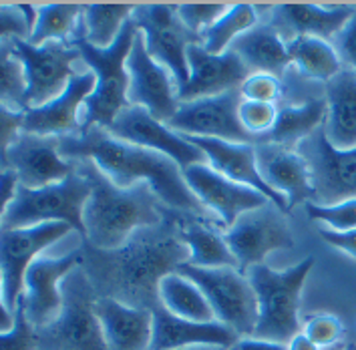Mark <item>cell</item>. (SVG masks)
Wrapping results in <instances>:
<instances>
[{
  "instance_id": "obj_16",
  "label": "cell",
  "mask_w": 356,
  "mask_h": 350,
  "mask_svg": "<svg viewBox=\"0 0 356 350\" xmlns=\"http://www.w3.org/2000/svg\"><path fill=\"white\" fill-rule=\"evenodd\" d=\"M2 169H10L19 175V182L26 189H42L60 184L73 175L75 161L60 155L58 137L22 133L17 143L2 151Z\"/></svg>"
},
{
  "instance_id": "obj_52",
  "label": "cell",
  "mask_w": 356,
  "mask_h": 350,
  "mask_svg": "<svg viewBox=\"0 0 356 350\" xmlns=\"http://www.w3.org/2000/svg\"><path fill=\"white\" fill-rule=\"evenodd\" d=\"M346 349H348V350H356V344H348Z\"/></svg>"
},
{
  "instance_id": "obj_14",
  "label": "cell",
  "mask_w": 356,
  "mask_h": 350,
  "mask_svg": "<svg viewBox=\"0 0 356 350\" xmlns=\"http://www.w3.org/2000/svg\"><path fill=\"white\" fill-rule=\"evenodd\" d=\"M224 240L238 260L242 274L252 266L264 264L268 254L294 246L288 223L272 202L244 214L225 230Z\"/></svg>"
},
{
  "instance_id": "obj_11",
  "label": "cell",
  "mask_w": 356,
  "mask_h": 350,
  "mask_svg": "<svg viewBox=\"0 0 356 350\" xmlns=\"http://www.w3.org/2000/svg\"><path fill=\"white\" fill-rule=\"evenodd\" d=\"M24 63L29 79V109L44 107L63 95L75 77V61L83 58L79 47L69 40H51L35 47L26 40H6Z\"/></svg>"
},
{
  "instance_id": "obj_24",
  "label": "cell",
  "mask_w": 356,
  "mask_h": 350,
  "mask_svg": "<svg viewBox=\"0 0 356 350\" xmlns=\"http://www.w3.org/2000/svg\"><path fill=\"white\" fill-rule=\"evenodd\" d=\"M97 87V74L93 71L76 73L69 87L55 101L44 107L29 109L24 115V131L35 135L63 137L81 131L79 109L91 97Z\"/></svg>"
},
{
  "instance_id": "obj_1",
  "label": "cell",
  "mask_w": 356,
  "mask_h": 350,
  "mask_svg": "<svg viewBox=\"0 0 356 350\" xmlns=\"http://www.w3.org/2000/svg\"><path fill=\"white\" fill-rule=\"evenodd\" d=\"M83 270L97 296L113 298L133 308L159 306L161 280L189 260L181 228L163 218L157 225L141 228L121 248L105 252L85 241Z\"/></svg>"
},
{
  "instance_id": "obj_35",
  "label": "cell",
  "mask_w": 356,
  "mask_h": 350,
  "mask_svg": "<svg viewBox=\"0 0 356 350\" xmlns=\"http://www.w3.org/2000/svg\"><path fill=\"white\" fill-rule=\"evenodd\" d=\"M85 6L81 4H42L38 6V19L35 33L31 37V45L40 47L51 40H69V37H75L79 29V17L83 15Z\"/></svg>"
},
{
  "instance_id": "obj_13",
  "label": "cell",
  "mask_w": 356,
  "mask_h": 350,
  "mask_svg": "<svg viewBox=\"0 0 356 350\" xmlns=\"http://www.w3.org/2000/svg\"><path fill=\"white\" fill-rule=\"evenodd\" d=\"M240 103H242L240 89L218 97L181 103L173 119L168 123V127L189 137H206V139H220L229 143L254 145L258 143V139L250 135L240 123V115H238Z\"/></svg>"
},
{
  "instance_id": "obj_45",
  "label": "cell",
  "mask_w": 356,
  "mask_h": 350,
  "mask_svg": "<svg viewBox=\"0 0 356 350\" xmlns=\"http://www.w3.org/2000/svg\"><path fill=\"white\" fill-rule=\"evenodd\" d=\"M24 115L26 113H15V111L0 109V148L2 151L17 143L20 135L24 133Z\"/></svg>"
},
{
  "instance_id": "obj_18",
  "label": "cell",
  "mask_w": 356,
  "mask_h": 350,
  "mask_svg": "<svg viewBox=\"0 0 356 350\" xmlns=\"http://www.w3.org/2000/svg\"><path fill=\"white\" fill-rule=\"evenodd\" d=\"M107 131L121 141L168 155L169 159H173L181 167V171L197 164H206V155L202 153V149L188 141L186 135L169 129L165 123L157 121L149 111L137 105L123 111Z\"/></svg>"
},
{
  "instance_id": "obj_34",
  "label": "cell",
  "mask_w": 356,
  "mask_h": 350,
  "mask_svg": "<svg viewBox=\"0 0 356 350\" xmlns=\"http://www.w3.org/2000/svg\"><path fill=\"white\" fill-rule=\"evenodd\" d=\"M258 24L256 6L252 4H232L229 10L220 20H216L202 35V45L209 55H224L229 51L236 38L245 35Z\"/></svg>"
},
{
  "instance_id": "obj_27",
  "label": "cell",
  "mask_w": 356,
  "mask_h": 350,
  "mask_svg": "<svg viewBox=\"0 0 356 350\" xmlns=\"http://www.w3.org/2000/svg\"><path fill=\"white\" fill-rule=\"evenodd\" d=\"M328 117L324 131L332 148L348 151L356 148V74L342 69L326 83Z\"/></svg>"
},
{
  "instance_id": "obj_31",
  "label": "cell",
  "mask_w": 356,
  "mask_h": 350,
  "mask_svg": "<svg viewBox=\"0 0 356 350\" xmlns=\"http://www.w3.org/2000/svg\"><path fill=\"white\" fill-rule=\"evenodd\" d=\"M288 55L298 73L314 81H332L342 73V61L332 42L316 37H296L288 42Z\"/></svg>"
},
{
  "instance_id": "obj_40",
  "label": "cell",
  "mask_w": 356,
  "mask_h": 350,
  "mask_svg": "<svg viewBox=\"0 0 356 350\" xmlns=\"http://www.w3.org/2000/svg\"><path fill=\"white\" fill-rule=\"evenodd\" d=\"M310 220L326 223L334 232H353L356 230V200L337 203V205H316L306 203Z\"/></svg>"
},
{
  "instance_id": "obj_26",
  "label": "cell",
  "mask_w": 356,
  "mask_h": 350,
  "mask_svg": "<svg viewBox=\"0 0 356 350\" xmlns=\"http://www.w3.org/2000/svg\"><path fill=\"white\" fill-rule=\"evenodd\" d=\"M95 312L103 326L109 350H149L153 336V310L133 308L113 298L99 296Z\"/></svg>"
},
{
  "instance_id": "obj_9",
  "label": "cell",
  "mask_w": 356,
  "mask_h": 350,
  "mask_svg": "<svg viewBox=\"0 0 356 350\" xmlns=\"http://www.w3.org/2000/svg\"><path fill=\"white\" fill-rule=\"evenodd\" d=\"M177 272L202 288L218 322L232 328L240 338L254 336L258 324V296L240 270H204L186 262L177 268Z\"/></svg>"
},
{
  "instance_id": "obj_51",
  "label": "cell",
  "mask_w": 356,
  "mask_h": 350,
  "mask_svg": "<svg viewBox=\"0 0 356 350\" xmlns=\"http://www.w3.org/2000/svg\"><path fill=\"white\" fill-rule=\"evenodd\" d=\"M324 350H348L346 347H340V344H337V347H330V349H324Z\"/></svg>"
},
{
  "instance_id": "obj_25",
  "label": "cell",
  "mask_w": 356,
  "mask_h": 350,
  "mask_svg": "<svg viewBox=\"0 0 356 350\" xmlns=\"http://www.w3.org/2000/svg\"><path fill=\"white\" fill-rule=\"evenodd\" d=\"M356 6L337 4V6H320V4H278L274 8L272 26L290 40L296 37H316L334 38L346 26V22L353 19ZM288 40V42H290Z\"/></svg>"
},
{
  "instance_id": "obj_12",
  "label": "cell",
  "mask_w": 356,
  "mask_h": 350,
  "mask_svg": "<svg viewBox=\"0 0 356 350\" xmlns=\"http://www.w3.org/2000/svg\"><path fill=\"white\" fill-rule=\"evenodd\" d=\"M296 151L304 157L314 185L316 205H337L356 200V148L340 151L332 148L324 127L306 137Z\"/></svg>"
},
{
  "instance_id": "obj_17",
  "label": "cell",
  "mask_w": 356,
  "mask_h": 350,
  "mask_svg": "<svg viewBox=\"0 0 356 350\" xmlns=\"http://www.w3.org/2000/svg\"><path fill=\"white\" fill-rule=\"evenodd\" d=\"M129 71V105L147 109L161 123L168 125L179 109V89L175 85L173 74L161 67L147 53L145 38L141 31L133 42L131 55L127 58Z\"/></svg>"
},
{
  "instance_id": "obj_36",
  "label": "cell",
  "mask_w": 356,
  "mask_h": 350,
  "mask_svg": "<svg viewBox=\"0 0 356 350\" xmlns=\"http://www.w3.org/2000/svg\"><path fill=\"white\" fill-rule=\"evenodd\" d=\"M0 97L4 109L15 113L29 111L26 69L6 40H2V56H0Z\"/></svg>"
},
{
  "instance_id": "obj_23",
  "label": "cell",
  "mask_w": 356,
  "mask_h": 350,
  "mask_svg": "<svg viewBox=\"0 0 356 350\" xmlns=\"http://www.w3.org/2000/svg\"><path fill=\"white\" fill-rule=\"evenodd\" d=\"M258 169L264 182L288 200L290 209L298 203L314 202V185L308 164L296 149L282 148L276 143L256 145Z\"/></svg>"
},
{
  "instance_id": "obj_39",
  "label": "cell",
  "mask_w": 356,
  "mask_h": 350,
  "mask_svg": "<svg viewBox=\"0 0 356 350\" xmlns=\"http://www.w3.org/2000/svg\"><path fill=\"white\" fill-rule=\"evenodd\" d=\"M232 4L224 2H193V4H179L177 17L197 37H202L207 29L224 17Z\"/></svg>"
},
{
  "instance_id": "obj_6",
  "label": "cell",
  "mask_w": 356,
  "mask_h": 350,
  "mask_svg": "<svg viewBox=\"0 0 356 350\" xmlns=\"http://www.w3.org/2000/svg\"><path fill=\"white\" fill-rule=\"evenodd\" d=\"M91 196V182L79 169L65 182L42 189L20 185L17 198L2 212V230H22L49 221H65L85 238L83 212Z\"/></svg>"
},
{
  "instance_id": "obj_2",
  "label": "cell",
  "mask_w": 356,
  "mask_h": 350,
  "mask_svg": "<svg viewBox=\"0 0 356 350\" xmlns=\"http://www.w3.org/2000/svg\"><path fill=\"white\" fill-rule=\"evenodd\" d=\"M58 149L69 161H93L121 189L147 184L163 205L206 218V207L189 189L181 167L163 153L121 141L99 127L58 137Z\"/></svg>"
},
{
  "instance_id": "obj_8",
  "label": "cell",
  "mask_w": 356,
  "mask_h": 350,
  "mask_svg": "<svg viewBox=\"0 0 356 350\" xmlns=\"http://www.w3.org/2000/svg\"><path fill=\"white\" fill-rule=\"evenodd\" d=\"M73 232L65 221H49L22 230H2L0 272H2V332L15 324V312L24 292V276L38 254Z\"/></svg>"
},
{
  "instance_id": "obj_38",
  "label": "cell",
  "mask_w": 356,
  "mask_h": 350,
  "mask_svg": "<svg viewBox=\"0 0 356 350\" xmlns=\"http://www.w3.org/2000/svg\"><path fill=\"white\" fill-rule=\"evenodd\" d=\"M278 113L280 109H276V105L270 103H258V101H244L240 103V123L250 135H254L260 143H262L264 135H268L270 131L274 129L276 121H278Z\"/></svg>"
},
{
  "instance_id": "obj_15",
  "label": "cell",
  "mask_w": 356,
  "mask_h": 350,
  "mask_svg": "<svg viewBox=\"0 0 356 350\" xmlns=\"http://www.w3.org/2000/svg\"><path fill=\"white\" fill-rule=\"evenodd\" d=\"M85 262L83 250H73L63 258L38 256L24 276V310L31 324L40 331L55 322L63 312V282Z\"/></svg>"
},
{
  "instance_id": "obj_42",
  "label": "cell",
  "mask_w": 356,
  "mask_h": 350,
  "mask_svg": "<svg viewBox=\"0 0 356 350\" xmlns=\"http://www.w3.org/2000/svg\"><path fill=\"white\" fill-rule=\"evenodd\" d=\"M240 95L244 101H258V103H270L276 105L284 97V85L278 77L264 73L250 74L240 87Z\"/></svg>"
},
{
  "instance_id": "obj_20",
  "label": "cell",
  "mask_w": 356,
  "mask_h": 350,
  "mask_svg": "<svg viewBox=\"0 0 356 350\" xmlns=\"http://www.w3.org/2000/svg\"><path fill=\"white\" fill-rule=\"evenodd\" d=\"M188 65L189 81L177 95L179 103L238 91L252 73L234 51H227L224 55H209L202 42L189 45Z\"/></svg>"
},
{
  "instance_id": "obj_4",
  "label": "cell",
  "mask_w": 356,
  "mask_h": 350,
  "mask_svg": "<svg viewBox=\"0 0 356 350\" xmlns=\"http://www.w3.org/2000/svg\"><path fill=\"white\" fill-rule=\"evenodd\" d=\"M137 33H139L137 24L133 22V19H129L123 24L119 37L109 49H97L83 37H75L73 40L83 55V61L97 74L95 93L85 101L81 131L93 129V127L107 129L123 111L131 107L127 97L129 95L127 58L131 55Z\"/></svg>"
},
{
  "instance_id": "obj_50",
  "label": "cell",
  "mask_w": 356,
  "mask_h": 350,
  "mask_svg": "<svg viewBox=\"0 0 356 350\" xmlns=\"http://www.w3.org/2000/svg\"><path fill=\"white\" fill-rule=\"evenodd\" d=\"M184 350H225V349H218V347H195V349H184Z\"/></svg>"
},
{
  "instance_id": "obj_7",
  "label": "cell",
  "mask_w": 356,
  "mask_h": 350,
  "mask_svg": "<svg viewBox=\"0 0 356 350\" xmlns=\"http://www.w3.org/2000/svg\"><path fill=\"white\" fill-rule=\"evenodd\" d=\"M63 312L47 328L37 331L38 350H109L95 312L97 292L83 268L63 282Z\"/></svg>"
},
{
  "instance_id": "obj_49",
  "label": "cell",
  "mask_w": 356,
  "mask_h": 350,
  "mask_svg": "<svg viewBox=\"0 0 356 350\" xmlns=\"http://www.w3.org/2000/svg\"><path fill=\"white\" fill-rule=\"evenodd\" d=\"M288 350H322L318 349L304 332H300L298 336H294L290 342H288Z\"/></svg>"
},
{
  "instance_id": "obj_28",
  "label": "cell",
  "mask_w": 356,
  "mask_h": 350,
  "mask_svg": "<svg viewBox=\"0 0 356 350\" xmlns=\"http://www.w3.org/2000/svg\"><path fill=\"white\" fill-rule=\"evenodd\" d=\"M229 51L240 56L252 73L280 77L292 65L288 42L272 24H256L252 31L236 38Z\"/></svg>"
},
{
  "instance_id": "obj_22",
  "label": "cell",
  "mask_w": 356,
  "mask_h": 350,
  "mask_svg": "<svg viewBox=\"0 0 356 350\" xmlns=\"http://www.w3.org/2000/svg\"><path fill=\"white\" fill-rule=\"evenodd\" d=\"M240 336L225 324L191 322L168 312L161 304L153 308V336L149 350H184L195 347H218L229 350Z\"/></svg>"
},
{
  "instance_id": "obj_29",
  "label": "cell",
  "mask_w": 356,
  "mask_h": 350,
  "mask_svg": "<svg viewBox=\"0 0 356 350\" xmlns=\"http://www.w3.org/2000/svg\"><path fill=\"white\" fill-rule=\"evenodd\" d=\"M326 117H328L326 99H308L302 105L282 107L274 129L264 135L262 143H276L288 149L298 148L306 137L324 127Z\"/></svg>"
},
{
  "instance_id": "obj_5",
  "label": "cell",
  "mask_w": 356,
  "mask_h": 350,
  "mask_svg": "<svg viewBox=\"0 0 356 350\" xmlns=\"http://www.w3.org/2000/svg\"><path fill=\"white\" fill-rule=\"evenodd\" d=\"M312 266L314 258H306L286 272H274L266 264L252 266L245 272L258 296V324L254 338L288 344L300 334V292Z\"/></svg>"
},
{
  "instance_id": "obj_30",
  "label": "cell",
  "mask_w": 356,
  "mask_h": 350,
  "mask_svg": "<svg viewBox=\"0 0 356 350\" xmlns=\"http://www.w3.org/2000/svg\"><path fill=\"white\" fill-rule=\"evenodd\" d=\"M159 304L177 318L191 322H213L211 310L202 288L179 272H173L159 284Z\"/></svg>"
},
{
  "instance_id": "obj_32",
  "label": "cell",
  "mask_w": 356,
  "mask_h": 350,
  "mask_svg": "<svg viewBox=\"0 0 356 350\" xmlns=\"http://www.w3.org/2000/svg\"><path fill=\"white\" fill-rule=\"evenodd\" d=\"M181 240L189 248V266L204 268V270H218V268H240L236 256L232 254L229 246L225 244L224 236L216 234L202 223H191L181 228Z\"/></svg>"
},
{
  "instance_id": "obj_21",
  "label": "cell",
  "mask_w": 356,
  "mask_h": 350,
  "mask_svg": "<svg viewBox=\"0 0 356 350\" xmlns=\"http://www.w3.org/2000/svg\"><path fill=\"white\" fill-rule=\"evenodd\" d=\"M186 139L191 141L197 149H202V153L206 155L207 166L213 167L218 173H222L227 180H232L236 184L258 189L260 193H264L270 202L280 209L282 214H286L290 209L288 200L284 196H280L278 191H274L260 175L256 145L229 143V141L206 139V137H189V135H186Z\"/></svg>"
},
{
  "instance_id": "obj_46",
  "label": "cell",
  "mask_w": 356,
  "mask_h": 350,
  "mask_svg": "<svg viewBox=\"0 0 356 350\" xmlns=\"http://www.w3.org/2000/svg\"><path fill=\"white\" fill-rule=\"evenodd\" d=\"M320 236L330 246H334V248L342 250L344 254H348L356 260V230H353V232H334V230L322 228Z\"/></svg>"
},
{
  "instance_id": "obj_43",
  "label": "cell",
  "mask_w": 356,
  "mask_h": 350,
  "mask_svg": "<svg viewBox=\"0 0 356 350\" xmlns=\"http://www.w3.org/2000/svg\"><path fill=\"white\" fill-rule=\"evenodd\" d=\"M304 334L318 347V349H330V347H337L338 340L342 338V322L338 320L337 316L332 314H320L314 316L306 322L304 326Z\"/></svg>"
},
{
  "instance_id": "obj_41",
  "label": "cell",
  "mask_w": 356,
  "mask_h": 350,
  "mask_svg": "<svg viewBox=\"0 0 356 350\" xmlns=\"http://www.w3.org/2000/svg\"><path fill=\"white\" fill-rule=\"evenodd\" d=\"M38 334L37 328L31 324L26 310H24V300L20 296L17 312H15V324L8 332L0 334V350H37Z\"/></svg>"
},
{
  "instance_id": "obj_3",
  "label": "cell",
  "mask_w": 356,
  "mask_h": 350,
  "mask_svg": "<svg viewBox=\"0 0 356 350\" xmlns=\"http://www.w3.org/2000/svg\"><path fill=\"white\" fill-rule=\"evenodd\" d=\"M79 167L91 182V196L83 212L85 241L89 246L111 252L121 248L137 230L163 221L161 202L147 184L121 189L93 161L81 159Z\"/></svg>"
},
{
  "instance_id": "obj_47",
  "label": "cell",
  "mask_w": 356,
  "mask_h": 350,
  "mask_svg": "<svg viewBox=\"0 0 356 350\" xmlns=\"http://www.w3.org/2000/svg\"><path fill=\"white\" fill-rule=\"evenodd\" d=\"M19 187V175L10 169H2V175H0V207H2V212L17 198Z\"/></svg>"
},
{
  "instance_id": "obj_48",
  "label": "cell",
  "mask_w": 356,
  "mask_h": 350,
  "mask_svg": "<svg viewBox=\"0 0 356 350\" xmlns=\"http://www.w3.org/2000/svg\"><path fill=\"white\" fill-rule=\"evenodd\" d=\"M229 350H288V344L282 342H272V340H262V338H240Z\"/></svg>"
},
{
  "instance_id": "obj_19",
  "label": "cell",
  "mask_w": 356,
  "mask_h": 350,
  "mask_svg": "<svg viewBox=\"0 0 356 350\" xmlns=\"http://www.w3.org/2000/svg\"><path fill=\"white\" fill-rule=\"evenodd\" d=\"M184 177L193 196L204 207L211 209L225 228H232L244 214L264 207L270 202L258 189L227 180L207 164L184 169Z\"/></svg>"
},
{
  "instance_id": "obj_37",
  "label": "cell",
  "mask_w": 356,
  "mask_h": 350,
  "mask_svg": "<svg viewBox=\"0 0 356 350\" xmlns=\"http://www.w3.org/2000/svg\"><path fill=\"white\" fill-rule=\"evenodd\" d=\"M38 8L33 4H2L0 33L2 40H31L37 26Z\"/></svg>"
},
{
  "instance_id": "obj_10",
  "label": "cell",
  "mask_w": 356,
  "mask_h": 350,
  "mask_svg": "<svg viewBox=\"0 0 356 350\" xmlns=\"http://www.w3.org/2000/svg\"><path fill=\"white\" fill-rule=\"evenodd\" d=\"M131 19L145 38L147 53L173 74L181 91L189 81V45L202 42V37L193 35L181 22L173 4H139Z\"/></svg>"
},
{
  "instance_id": "obj_44",
  "label": "cell",
  "mask_w": 356,
  "mask_h": 350,
  "mask_svg": "<svg viewBox=\"0 0 356 350\" xmlns=\"http://www.w3.org/2000/svg\"><path fill=\"white\" fill-rule=\"evenodd\" d=\"M332 47L337 49L342 65H346V69L356 74V13L346 22V26L332 38Z\"/></svg>"
},
{
  "instance_id": "obj_33",
  "label": "cell",
  "mask_w": 356,
  "mask_h": 350,
  "mask_svg": "<svg viewBox=\"0 0 356 350\" xmlns=\"http://www.w3.org/2000/svg\"><path fill=\"white\" fill-rule=\"evenodd\" d=\"M137 4H87L83 10V38L97 49H109Z\"/></svg>"
}]
</instances>
